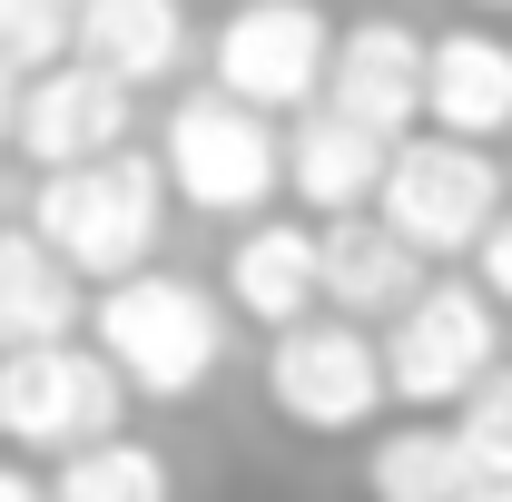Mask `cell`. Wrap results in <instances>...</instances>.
Returning <instances> with one entry per match:
<instances>
[{"instance_id":"obj_22","label":"cell","mask_w":512,"mask_h":502,"mask_svg":"<svg viewBox=\"0 0 512 502\" xmlns=\"http://www.w3.org/2000/svg\"><path fill=\"white\" fill-rule=\"evenodd\" d=\"M0 502H50V483H40L30 463H0Z\"/></svg>"},{"instance_id":"obj_4","label":"cell","mask_w":512,"mask_h":502,"mask_svg":"<svg viewBox=\"0 0 512 502\" xmlns=\"http://www.w3.org/2000/svg\"><path fill=\"white\" fill-rule=\"evenodd\" d=\"M503 207H512V188H503V158H493V148L444 138V128L394 138V168H384L375 217L424 256V266H444V256H483V237L503 227Z\"/></svg>"},{"instance_id":"obj_15","label":"cell","mask_w":512,"mask_h":502,"mask_svg":"<svg viewBox=\"0 0 512 502\" xmlns=\"http://www.w3.org/2000/svg\"><path fill=\"white\" fill-rule=\"evenodd\" d=\"M79 286H89V276H79L40 227H0V355L79 335V315L99 306V296H79Z\"/></svg>"},{"instance_id":"obj_9","label":"cell","mask_w":512,"mask_h":502,"mask_svg":"<svg viewBox=\"0 0 512 502\" xmlns=\"http://www.w3.org/2000/svg\"><path fill=\"white\" fill-rule=\"evenodd\" d=\"M128 128H138V89H128V79H109L99 60H60V69H40V79L20 89V128H10V148L50 178V168L119 158Z\"/></svg>"},{"instance_id":"obj_11","label":"cell","mask_w":512,"mask_h":502,"mask_svg":"<svg viewBox=\"0 0 512 502\" xmlns=\"http://www.w3.org/2000/svg\"><path fill=\"white\" fill-rule=\"evenodd\" d=\"M227 306L247 325H266V335L325 315V227H306V217L237 227V247H227Z\"/></svg>"},{"instance_id":"obj_24","label":"cell","mask_w":512,"mask_h":502,"mask_svg":"<svg viewBox=\"0 0 512 502\" xmlns=\"http://www.w3.org/2000/svg\"><path fill=\"white\" fill-rule=\"evenodd\" d=\"M473 10H493V20H503V10H512V0H473Z\"/></svg>"},{"instance_id":"obj_23","label":"cell","mask_w":512,"mask_h":502,"mask_svg":"<svg viewBox=\"0 0 512 502\" xmlns=\"http://www.w3.org/2000/svg\"><path fill=\"white\" fill-rule=\"evenodd\" d=\"M20 89H30V79L0 60V148H10V128H20Z\"/></svg>"},{"instance_id":"obj_10","label":"cell","mask_w":512,"mask_h":502,"mask_svg":"<svg viewBox=\"0 0 512 502\" xmlns=\"http://www.w3.org/2000/svg\"><path fill=\"white\" fill-rule=\"evenodd\" d=\"M424 79H434V40L414 20H345L335 30V79H325V109L365 119L375 138H414L424 119Z\"/></svg>"},{"instance_id":"obj_17","label":"cell","mask_w":512,"mask_h":502,"mask_svg":"<svg viewBox=\"0 0 512 502\" xmlns=\"http://www.w3.org/2000/svg\"><path fill=\"white\" fill-rule=\"evenodd\" d=\"M365 483H375V502H483V463H473L463 424H394L365 463Z\"/></svg>"},{"instance_id":"obj_7","label":"cell","mask_w":512,"mask_h":502,"mask_svg":"<svg viewBox=\"0 0 512 502\" xmlns=\"http://www.w3.org/2000/svg\"><path fill=\"white\" fill-rule=\"evenodd\" d=\"M493 296L463 286V276H434L414 306L384 325V375H394V404H434V414H463L483 384L503 375V345H493Z\"/></svg>"},{"instance_id":"obj_6","label":"cell","mask_w":512,"mask_h":502,"mask_svg":"<svg viewBox=\"0 0 512 502\" xmlns=\"http://www.w3.org/2000/svg\"><path fill=\"white\" fill-rule=\"evenodd\" d=\"M128 414V375L99 355V345H20V355H0V443H20V453H89V443H109Z\"/></svg>"},{"instance_id":"obj_25","label":"cell","mask_w":512,"mask_h":502,"mask_svg":"<svg viewBox=\"0 0 512 502\" xmlns=\"http://www.w3.org/2000/svg\"><path fill=\"white\" fill-rule=\"evenodd\" d=\"M0 197H10V188H0Z\"/></svg>"},{"instance_id":"obj_5","label":"cell","mask_w":512,"mask_h":502,"mask_svg":"<svg viewBox=\"0 0 512 502\" xmlns=\"http://www.w3.org/2000/svg\"><path fill=\"white\" fill-rule=\"evenodd\" d=\"M325 79H335V20L316 0H237L207 30V89L247 99L266 119L325 109Z\"/></svg>"},{"instance_id":"obj_2","label":"cell","mask_w":512,"mask_h":502,"mask_svg":"<svg viewBox=\"0 0 512 502\" xmlns=\"http://www.w3.org/2000/svg\"><path fill=\"white\" fill-rule=\"evenodd\" d=\"M89 325H99V355L128 375V394H158V404L207 394V375L227 365V306L188 276H168V266L99 286Z\"/></svg>"},{"instance_id":"obj_19","label":"cell","mask_w":512,"mask_h":502,"mask_svg":"<svg viewBox=\"0 0 512 502\" xmlns=\"http://www.w3.org/2000/svg\"><path fill=\"white\" fill-rule=\"evenodd\" d=\"M79 10L89 0H0V60L20 69V79L79 60Z\"/></svg>"},{"instance_id":"obj_13","label":"cell","mask_w":512,"mask_h":502,"mask_svg":"<svg viewBox=\"0 0 512 502\" xmlns=\"http://www.w3.org/2000/svg\"><path fill=\"white\" fill-rule=\"evenodd\" d=\"M424 128H444V138H473V148L512 138V40H503V30H483V20H463V30H434Z\"/></svg>"},{"instance_id":"obj_21","label":"cell","mask_w":512,"mask_h":502,"mask_svg":"<svg viewBox=\"0 0 512 502\" xmlns=\"http://www.w3.org/2000/svg\"><path fill=\"white\" fill-rule=\"evenodd\" d=\"M473 286H483L493 306H512V207H503V227L483 237V256H473Z\"/></svg>"},{"instance_id":"obj_12","label":"cell","mask_w":512,"mask_h":502,"mask_svg":"<svg viewBox=\"0 0 512 502\" xmlns=\"http://www.w3.org/2000/svg\"><path fill=\"white\" fill-rule=\"evenodd\" d=\"M384 168H394V138H375L365 119H345V109H306V119L286 128V197L306 207V217H365L384 197Z\"/></svg>"},{"instance_id":"obj_16","label":"cell","mask_w":512,"mask_h":502,"mask_svg":"<svg viewBox=\"0 0 512 502\" xmlns=\"http://www.w3.org/2000/svg\"><path fill=\"white\" fill-rule=\"evenodd\" d=\"M79 60H99L128 89H168L188 69V0H89L79 10Z\"/></svg>"},{"instance_id":"obj_3","label":"cell","mask_w":512,"mask_h":502,"mask_svg":"<svg viewBox=\"0 0 512 502\" xmlns=\"http://www.w3.org/2000/svg\"><path fill=\"white\" fill-rule=\"evenodd\" d=\"M158 168H168L178 207L256 227L266 197L286 188V128L266 109H247V99H227V89H188L158 128Z\"/></svg>"},{"instance_id":"obj_1","label":"cell","mask_w":512,"mask_h":502,"mask_svg":"<svg viewBox=\"0 0 512 502\" xmlns=\"http://www.w3.org/2000/svg\"><path fill=\"white\" fill-rule=\"evenodd\" d=\"M168 168L148 148H119V158H89V168H50L30 188V227L89 276V286H119V276H148V256L168 237Z\"/></svg>"},{"instance_id":"obj_18","label":"cell","mask_w":512,"mask_h":502,"mask_svg":"<svg viewBox=\"0 0 512 502\" xmlns=\"http://www.w3.org/2000/svg\"><path fill=\"white\" fill-rule=\"evenodd\" d=\"M50 502H178V483H168V453H158V443L109 434V443H89V453L60 463Z\"/></svg>"},{"instance_id":"obj_8","label":"cell","mask_w":512,"mask_h":502,"mask_svg":"<svg viewBox=\"0 0 512 502\" xmlns=\"http://www.w3.org/2000/svg\"><path fill=\"white\" fill-rule=\"evenodd\" d=\"M384 394H394L384 335H365L355 315H306L266 345V404L296 434H355V424H375Z\"/></svg>"},{"instance_id":"obj_14","label":"cell","mask_w":512,"mask_h":502,"mask_svg":"<svg viewBox=\"0 0 512 502\" xmlns=\"http://www.w3.org/2000/svg\"><path fill=\"white\" fill-rule=\"evenodd\" d=\"M434 276L424 256L384 227L375 207L365 217H325V315H355V325H394Z\"/></svg>"},{"instance_id":"obj_20","label":"cell","mask_w":512,"mask_h":502,"mask_svg":"<svg viewBox=\"0 0 512 502\" xmlns=\"http://www.w3.org/2000/svg\"><path fill=\"white\" fill-rule=\"evenodd\" d=\"M453 424H463V443H473V453H512V365L483 384V394H473Z\"/></svg>"}]
</instances>
